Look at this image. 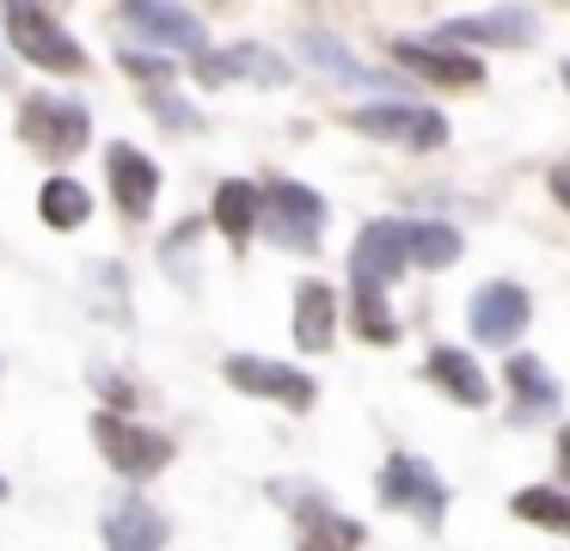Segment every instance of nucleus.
<instances>
[{
	"mask_svg": "<svg viewBox=\"0 0 570 551\" xmlns=\"http://www.w3.org/2000/svg\"><path fill=\"white\" fill-rule=\"evenodd\" d=\"M117 68L136 73V80H148L154 92H166V86H173V56H141V49H124V56H117Z\"/></svg>",
	"mask_w": 570,
	"mask_h": 551,
	"instance_id": "a878e982",
	"label": "nucleus"
},
{
	"mask_svg": "<svg viewBox=\"0 0 570 551\" xmlns=\"http://www.w3.org/2000/svg\"><path fill=\"white\" fill-rule=\"evenodd\" d=\"M0 502H7V478H0Z\"/></svg>",
	"mask_w": 570,
	"mask_h": 551,
	"instance_id": "7c9ffc66",
	"label": "nucleus"
},
{
	"mask_svg": "<svg viewBox=\"0 0 570 551\" xmlns=\"http://www.w3.org/2000/svg\"><path fill=\"white\" fill-rule=\"evenodd\" d=\"M350 318H356V331L368 343H393L399 337V318H393V306H386L381 288H350Z\"/></svg>",
	"mask_w": 570,
	"mask_h": 551,
	"instance_id": "393cba45",
	"label": "nucleus"
},
{
	"mask_svg": "<svg viewBox=\"0 0 570 551\" xmlns=\"http://www.w3.org/2000/svg\"><path fill=\"white\" fill-rule=\"evenodd\" d=\"M295 509H301V551H356L362 545V527L350 514H332L320 496L313 502L295 496Z\"/></svg>",
	"mask_w": 570,
	"mask_h": 551,
	"instance_id": "dca6fc26",
	"label": "nucleus"
},
{
	"mask_svg": "<svg viewBox=\"0 0 570 551\" xmlns=\"http://www.w3.org/2000/svg\"><path fill=\"white\" fill-rule=\"evenodd\" d=\"M215 227L234 245H246L252 233H258V184H246V178L215 184Z\"/></svg>",
	"mask_w": 570,
	"mask_h": 551,
	"instance_id": "aec40b11",
	"label": "nucleus"
},
{
	"mask_svg": "<svg viewBox=\"0 0 570 551\" xmlns=\"http://www.w3.org/2000/svg\"><path fill=\"white\" fill-rule=\"evenodd\" d=\"M558 478H570V423H564V435H558Z\"/></svg>",
	"mask_w": 570,
	"mask_h": 551,
	"instance_id": "c756f323",
	"label": "nucleus"
},
{
	"mask_svg": "<svg viewBox=\"0 0 570 551\" xmlns=\"http://www.w3.org/2000/svg\"><path fill=\"white\" fill-rule=\"evenodd\" d=\"M38 215L50 220L56 233H68V227H87V215H92V196H87V184H75V178H50V184H43V196H38Z\"/></svg>",
	"mask_w": 570,
	"mask_h": 551,
	"instance_id": "5701e85b",
	"label": "nucleus"
},
{
	"mask_svg": "<svg viewBox=\"0 0 570 551\" xmlns=\"http://www.w3.org/2000/svg\"><path fill=\"white\" fill-rule=\"evenodd\" d=\"M227 386L252 392V399H276L288 411H313V380L301 367L264 362V355H227Z\"/></svg>",
	"mask_w": 570,
	"mask_h": 551,
	"instance_id": "1a4fd4ad",
	"label": "nucleus"
},
{
	"mask_svg": "<svg viewBox=\"0 0 570 551\" xmlns=\"http://www.w3.org/2000/svg\"><path fill=\"white\" fill-rule=\"evenodd\" d=\"M552 196L570 208V159H558V166H552Z\"/></svg>",
	"mask_w": 570,
	"mask_h": 551,
	"instance_id": "c85d7f7f",
	"label": "nucleus"
},
{
	"mask_svg": "<svg viewBox=\"0 0 570 551\" xmlns=\"http://www.w3.org/2000/svg\"><path fill=\"white\" fill-rule=\"evenodd\" d=\"M509 509H515L521 521L546 527V533H564V539H570V496H564V490H552V484L515 490V502H509Z\"/></svg>",
	"mask_w": 570,
	"mask_h": 551,
	"instance_id": "b1692460",
	"label": "nucleus"
},
{
	"mask_svg": "<svg viewBox=\"0 0 570 551\" xmlns=\"http://www.w3.org/2000/svg\"><path fill=\"white\" fill-rule=\"evenodd\" d=\"M332 325H337V301L325 282H301L295 288V343L301 350H325L332 343Z\"/></svg>",
	"mask_w": 570,
	"mask_h": 551,
	"instance_id": "a211bd4d",
	"label": "nucleus"
},
{
	"mask_svg": "<svg viewBox=\"0 0 570 551\" xmlns=\"http://www.w3.org/2000/svg\"><path fill=\"white\" fill-rule=\"evenodd\" d=\"M117 19L129 24V31L141 37V43H154L166 56V43L173 49H185V56H203V43H209V37H203V19L190 7H160V0H129L124 12H117Z\"/></svg>",
	"mask_w": 570,
	"mask_h": 551,
	"instance_id": "6e6552de",
	"label": "nucleus"
},
{
	"mask_svg": "<svg viewBox=\"0 0 570 551\" xmlns=\"http://www.w3.org/2000/svg\"><path fill=\"white\" fill-rule=\"evenodd\" d=\"M423 367H430V380L454 404H484V399H491V386H484L479 362H472L466 350H430V362H423Z\"/></svg>",
	"mask_w": 570,
	"mask_h": 551,
	"instance_id": "f3484780",
	"label": "nucleus"
},
{
	"mask_svg": "<svg viewBox=\"0 0 570 551\" xmlns=\"http://www.w3.org/2000/svg\"><path fill=\"white\" fill-rule=\"evenodd\" d=\"M405 220H368L350 252V288H393L399 269H405Z\"/></svg>",
	"mask_w": 570,
	"mask_h": 551,
	"instance_id": "0eeeda50",
	"label": "nucleus"
},
{
	"mask_svg": "<svg viewBox=\"0 0 570 551\" xmlns=\"http://www.w3.org/2000/svg\"><path fill=\"white\" fill-rule=\"evenodd\" d=\"M105 178H111V196L129 220H141L154 208V196H160V166L129 141H117L111 154H105Z\"/></svg>",
	"mask_w": 570,
	"mask_h": 551,
	"instance_id": "9b49d317",
	"label": "nucleus"
},
{
	"mask_svg": "<svg viewBox=\"0 0 570 551\" xmlns=\"http://www.w3.org/2000/svg\"><path fill=\"white\" fill-rule=\"evenodd\" d=\"M528 313H533L528 288H515V282H484L466 306L472 337H484V343H515L521 331H528Z\"/></svg>",
	"mask_w": 570,
	"mask_h": 551,
	"instance_id": "9d476101",
	"label": "nucleus"
},
{
	"mask_svg": "<svg viewBox=\"0 0 570 551\" xmlns=\"http://www.w3.org/2000/svg\"><path fill=\"white\" fill-rule=\"evenodd\" d=\"M393 61L435 86H479L484 80V61L460 56V49H442V43H417V37H399L393 43Z\"/></svg>",
	"mask_w": 570,
	"mask_h": 551,
	"instance_id": "ddd939ff",
	"label": "nucleus"
},
{
	"mask_svg": "<svg viewBox=\"0 0 570 551\" xmlns=\"http://www.w3.org/2000/svg\"><path fill=\"white\" fill-rule=\"evenodd\" d=\"M533 37V12L521 7H503V12H479V19H454L435 43H528Z\"/></svg>",
	"mask_w": 570,
	"mask_h": 551,
	"instance_id": "4468645a",
	"label": "nucleus"
},
{
	"mask_svg": "<svg viewBox=\"0 0 570 551\" xmlns=\"http://www.w3.org/2000/svg\"><path fill=\"white\" fill-rule=\"evenodd\" d=\"M350 129H362L368 141L386 147H411V154H430L448 141V117L430 105H362L350 110Z\"/></svg>",
	"mask_w": 570,
	"mask_h": 551,
	"instance_id": "39448f33",
	"label": "nucleus"
},
{
	"mask_svg": "<svg viewBox=\"0 0 570 551\" xmlns=\"http://www.w3.org/2000/svg\"><path fill=\"white\" fill-rule=\"evenodd\" d=\"M234 73H246V80H288V68L264 43H234L227 56H197L203 86H222V80H234Z\"/></svg>",
	"mask_w": 570,
	"mask_h": 551,
	"instance_id": "2eb2a0df",
	"label": "nucleus"
},
{
	"mask_svg": "<svg viewBox=\"0 0 570 551\" xmlns=\"http://www.w3.org/2000/svg\"><path fill=\"white\" fill-rule=\"evenodd\" d=\"M166 533H173L166 514L154 502H141L136 490L105 509V551H166Z\"/></svg>",
	"mask_w": 570,
	"mask_h": 551,
	"instance_id": "f8f14e48",
	"label": "nucleus"
},
{
	"mask_svg": "<svg viewBox=\"0 0 570 551\" xmlns=\"http://www.w3.org/2000/svg\"><path fill=\"white\" fill-rule=\"evenodd\" d=\"M92 380H99V392H105V399L117 404V416H124L129 404H136V386H129V380H117L111 367H92Z\"/></svg>",
	"mask_w": 570,
	"mask_h": 551,
	"instance_id": "cd10ccee",
	"label": "nucleus"
},
{
	"mask_svg": "<svg viewBox=\"0 0 570 551\" xmlns=\"http://www.w3.org/2000/svg\"><path fill=\"white\" fill-rule=\"evenodd\" d=\"M509 386H515V416L521 423L558 411V386H552V374H546V362H533V355H509Z\"/></svg>",
	"mask_w": 570,
	"mask_h": 551,
	"instance_id": "6ab92c4d",
	"label": "nucleus"
},
{
	"mask_svg": "<svg viewBox=\"0 0 570 551\" xmlns=\"http://www.w3.org/2000/svg\"><path fill=\"white\" fill-rule=\"evenodd\" d=\"M92 135V117L80 98H56V92H31L19 105V141L43 159H75Z\"/></svg>",
	"mask_w": 570,
	"mask_h": 551,
	"instance_id": "f257e3e1",
	"label": "nucleus"
},
{
	"mask_svg": "<svg viewBox=\"0 0 570 551\" xmlns=\"http://www.w3.org/2000/svg\"><path fill=\"white\" fill-rule=\"evenodd\" d=\"M148 110L166 122V129H185V135H190V129H203V110H190L178 92H148Z\"/></svg>",
	"mask_w": 570,
	"mask_h": 551,
	"instance_id": "bb28decb",
	"label": "nucleus"
},
{
	"mask_svg": "<svg viewBox=\"0 0 570 551\" xmlns=\"http://www.w3.org/2000/svg\"><path fill=\"white\" fill-rule=\"evenodd\" d=\"M258 220L283 252H320V227H325V203L307 190V184H264L258 190Z\"/></svg>",
	"mask_w": 570,
	"mask_h": 551,
	"instance_id": "7ed1b4c3",
	"label": "nucleus"
},
{
	"mask_svg": "<svg viewBox=\"0 0 570 551\" xmlns=\"http://www.w3.org/2000/svg\"><path fill=\"white\" fill-rule=\"evenodd\" d=\"M7 37H13V49L26 61H38V68H50V73H87V49L68 37V24L56 19L50 7H7Z\"/></svg>",
	"mask_w": 570,
	"mask_h": 551,
	"instance_id": "20e7f679",
	"label": "nucleus"
},
{
	"mask_svg": "<svg viewBox=\"0 0 570 551\" xmlns=\"http://www.w3.org/2000/svg\"><path fill=\"white\" fill-rule=\"evenodd\" d=\"M92 441H99V453L129 478V484L166 472V465H173V453H178L173 435H160V429H141V423H129V416H117V411H99V416H92Z\"/></svg>",
	"mask_w": 570,
	"mask_h": 551,
	"instance_id": "f03ea898",
	"label": "nucleus"
},
{
	"mask_svg": "<svg viewBox=\"0 0 570 551\" xmlns=\"http://www.w3.org/2000/svg\"><path fill=\"white\" fill-rule=\"evenodd\" d=\"M381 502L386 509H405L411 521H423V527H442V514H448L442 478H435L417 453H393V460L381 465Z\"/></svg>",
	"mask_w": 570,
	"mask_h": 551,
	"instance_id": "423d86ee",
	"label": "nucleus"
},
{
	"mask_svg": "<svg viewBox=\"0 0 570 551\" xmlns=\"http://www.w3.org/2000/svg\"><path fill=\"white\" fill-rule=\"evenodd\" d=\"M301 56H307L320 73H332V80H344V86H368V92H393V86H386L381 73H374V68H362V61L350 56L344 43H332V37H301Z\"/></svg>",
	"mask_w": 570,
	"mask_h": 551,
	"instance_id": "412c9836",
	"label": "nucleus"
},
{
	"mask_svg": "<svg viewBox=\"0 0 570 551\" xmlns=\"http://www.w3.org/2000/svg\"><path fill=\"white\" fill-rule=\"evenodd\" d=\"M460 252H466V239H460L448 220H405V257H411V264L448 269Z\"/></svg>",
	"mask_w": 570,
	"mask_h": 551,
	"instance_id": "4be33fe9",
	"label": "nucleus"
},
{
	"mask_svg": "<svg viewBox=\"0 0 570 551\" xmlns=\"http://www.w3.org/2000/svg\"><path fill=\"white\" fill-rule=\"evenodd\" d=\"M564 86H570V61H564Z\"/></svg>",
	"mask_w": 570,
	"mask_h": 551,
	"instance_id": "2f4dec72",
	"label": "nucleus"
}]
</instances>
